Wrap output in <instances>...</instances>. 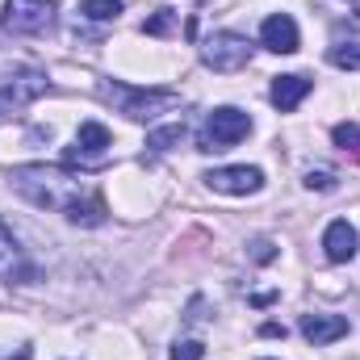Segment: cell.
<instances>
[{
  "instance_id": "cell-12",
  "label": "cell",
  "mask_w": 360,
  "mask_h": 360,
  "mask_svg": "<svg viewBox=\"0 0 360 360\" xmlns=\"http://www.w3.org/2000/svg\"><path fill=\"white\" fill-rule=\"evenodd\" d=\"M302 335H306L314 348L335 344V340L348 335V319H344V314H302Z\"/></svg>"
},
{
  "instance_id": "cell-7",
  "label": "cell",
  "mask_w": 360,
  "mask_h": 360,
  "mask_svg": "<svg viewBox=\"0 0 360 360\" xmlns=\"http://www.w3.org/2000/svg\"><path fill=\"white\" fill-rule=\"evenodd\" d=\"M205 184L214 193L248 197V193H260L264 188V172L260 168H248V164H239V168H214V172H205Z\"/></svg>"
},
{
  "instance_id": "cell-8",
  "label": "cell",
  "mask_w": 360,
  "mask_h": 360,
  "mask_svg": "<svg viewBox=\"0 0 360 360\" xmlns=\"http://www.w3.org/2000/svg\"><path fill=\"white\" fill-rule=\"evenodd\" d=\"M113 143V134L101 122H84L76 134V147L68 151V164H84V168H101L105 164V147Z\"/></svg>"
},
{
  "instance_id": "cell-20",
  "label": "cell",
  "mask_w": 360,
  "mask_h": 360,
  "mask_svg": "<svg viewBox=\"0 0 360 360\" xmlns=\"http://www.w3.org/2000/svg\"><path fill=\"white\" fill-rule=\"evenodd\" d=\"M335 172H306V188H319V193H335Z\"/></svg>"
},
{
  "instance_id": "cell-11",
  "label": "cell",
  "mask_w": 360,
  "mask_h": 360,
  "mask_svg": "<svg viewBox=\"0 0 360 360\" xmlns=\"http://www.w3.org/2000/svg\"><path fill=\"white\" fill-rule=\"evenodd\" d=\"M356 248H360L356 226H348L344 218H340V222H331V226L323 231V252H327V260H331V264H348V260H356Z\"/></svg>"
},
{
  "instance_id": "cell-23",
  "label": "cell",
  "mask_w": 360,
  "mask_h": 360,
  "mask_svg": "<svg viewBox=\"0 0 360 360\" xmlns=\"http://www.w3.org/2000/svg\"><path fill=\"white\" fill-rule=\"evenodd\" d=\"M352 13H356V17H360V0H352Z\"/></svg>"
},
{
  "instance_id": "cell-1",
  "label": "cell",
  "mask_w": 360,
  "mask_h": 360,
  "mask_svg": "<svg viewBox=\"0 0 360 360\" xmlns=\"http://www.w3.org/2000/svg\"><path fill=\"white\" fill-rule=\"evenodd\" d=\"M8 184L30 205H38V210H63V214L76 201L89 197V184L84 180L72 176L68 168H55V164H21V168L8 172Z\"/></svg>"
},
{
  "instance_id": "cell-13",
  "label": "cell",
  "mask_w": 360,
  "mask_h": 360,
  "mask_svg": "<svg viewBox=\"0 0 360 360\" xmlns=\"http://www.w3.org/2000/svg\"><path fill=\"white\" fill-rule=\"evenodd\" d=\"M306 92H310V80L306 76H276L272 80V89H269V96H272V105L276 109H297L302 101H306Z\"/></svg>"
},
{
  "instance_id": "cell-4",
  "label": "cell",
  "mask_w": 360,
  "mask_h": 360,
  "mask_svg": "<svg viewBox=\"0 0 360 360\" xmlns=\"http://www.w3.org/2000/svg\"><path fill=\"white\" fill-rule=\"evenodd\" d=\"M55 21V0H4L0 25L8 34H42Z\"/></svg>"
},
{
  "instance_id": "cell-22",
  "label": "cell",
  "mask_w": 360,
  "mask_h": 360,
  "mask_svg": "<svg viewBox=\"0 0 360 360\" xmlns=\"http://www.w3.org/2000/svg\"><path fill=\"white\" fill-rule=\"evenodd\" d=\"M260 335H269V340H276V335H281V340H285L289 331H285V323H264V327H260Z\"/></svg>"
},
{
  "instance_id": "cell-16",
  "label": "cell",
  "mask_w": 360,
  "mask_h": 360,
  "mask_svg": "<svg viewBox=\"0 0 360 360\" xmlns=\"http://www.w3.org/2000/svg\"><path fill=\"white\" fill-rule=\"evenodd\" d=\"M172 30H176V8H155V17L143 21V34H151V38H168Z\"/></svg>"
},
{
  "instance_id": "cell-2",
  "label": "cell",
  "mask_w": 360,
  "mask_h": 360,
  "mask_svg": "<svg viewBox=\"0 0 360 360\" xmlns=\"http://www.w3.org/2000/svg\"><path fill=\"white\" fill-rule=\"evenodd\" d=\"M101 92H105L130 122H155V117L180 109V92H172V89H126V84H105Z\"/></svg>"
},
{
  "instance_id": "cell-10",
  "label": "cell",
  "mask_w": 360,
  "mask_h": 360,
  "mask_svg": "<svg viewBox=\"0 0 360 360\" xmlns=\"http://www.w3.org/2000/svg\"><path fill=\"white\" fill-rule=\"evenodd\" d=\"M260 42L276 51V55H293L297 46H302V34H297V21L289 17V13H272L269 21L260 25Z\"/></svg>"
},
{
  "instance_id": "cell-9",
  "label": "cell",
  "mask_w": 360,
  "mask_h": 360,
  "mask_svg": "<svg viewBox=\"0 0 360 360\" xmlns=\"http://www.w3.org/2000/svg\"><path fill=\"white\" fill-rule=\"evenodd\" d=\"M0 276L8 281V285H25V281H34V264H30V256H25V248L13 239V231L0 222Z\"/></svg>"
},
{
  "instance_id": "cell-5",
  "label": "cell",
  "mask_w": 360,
  "mask_h": 360,
  "mask_svg": "<svg viewBox=\"0 0 360 360\" xmlns=\"http://www.w3.org/2000/svg\"><path fill=\"white\" fill-rule=\"evenodd\" d=\"M51 89V80L42 76V72H4L0 76V117L4 113H17V109H25V105H34L42 92Z\"/></svg>"
},
{
  "instance_id": "cell-21",
  "label": "cell",
  "mask_w": 360,
  "mask_h": 360,
  "mask_svg": "<svg viewBox=\"0 0 360 360\" xmlns=\"http://www.w3.org/2000/svg\"><path fill=\"white\" fill-rule=\"evenodd\" d=\"M252 260H256V264H269V260H276L272 239H256V243H252Z\"/></svg>"
},
{
  "instance_id": "cell-15",
  "label": "cell",
  "mask_w": 360,
  "mask_h": 360,
  "mask_svg": "<svg viewBox=\"0 0 360 360\" xmlns=\"http://www.w3.org/2000/svg\"><path fill=\"white\" fill-rule=\"evenodd\" d=\"M80 13H84L89 21H117L122 0H80Z\"/></svg>"
},
{
  "instance_id": "cell-14",
  "label": "cell",
  "mask_w": 360,
  "mask_h": 360,
  "mask_svg": "<svg viewBox=\"0 0 360 360\" xmlns=\"http://www.w3.org/2000/svg\"><path fill=\"white\" fill-rule=\"evenodd\" d=\"M180 139H184V122H172V126L151 130V134H147V147H151V151H172Z\"/></svg>"
},
{
  "instance_id": "cell-6",
  "label": "cell",
  "mask_w": 360,
  "mask_h": 360,
  "mask_svg": "<svg viewBox=\"0 0 360 360\" xmlns=\"http://www.w3.org/2000/svg\"><path fill=\"white\" fill-rule=\"evenodd\" d=\"M201 59H205V68H214V72H239V68L252 63V42L239 38V34H231V30H222V34L205 38Z\"/></svg>"
},
{
  "instance_id": "cell-19",
  "label": "cell",
  "mask_w": 360,
  "mask_h": 360,
  "mask_svg": "<svg viewBox=\"0 0 360 360\" xmlns=\"http://www.w3.org/2000/svg\"><path fill=\"white\" fill-rule=\"evenodd\" d=\"M172 360H205V344L201 340H176L172 344Z\"/></svg>"
},
{
  "instance_id": "cell-17",
  "label": "cell",
  "mask_w": 360,
  "mask_h": 360,
  "mask_svg": "<svg viewBox=\"0 0 360 360\" xmlns=\"http://www.w3.org/2000/svg\"><path fill=\"white\" fill-rule=\"evenodd\" d=\"M335 68H344V72H360V42H340V46H331V55H327Z\"/></svg>"
},
{
  "instance_id": "cell-3",
  "label": "cell",
  "mask_w": 360,
  "mask_h": 360,
  "mask_svg": "<svg viewBox=\"0 0 360 360\" xmlns=\"http://www.w3.org/2000/svg\"><path fill=\"white\" fill-rule=\"evenodd\" d=\"M248 134H252V117L243 109H235V105H222L201 126V151H226V147L243 143Z\"/></svg>"
},
{
  "instance_id": "cell-18",
  "label": "cell",
  "mask_w": 360,
  "mask_h": 360,
  "mask_svg": "<svg viewBox=\"0 0 360 360\" xmlns=\"http://www.w3.org/2000/svg\"><path fill=\"white\" fill-rule=\"evenodd\" d=\"M331 139H335V147H340V151L360 155V126H356V122H340V126L331 130Z\"/></svg>"
}]
</instances>
